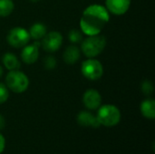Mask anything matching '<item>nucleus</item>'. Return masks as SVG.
<instances>
[{"label": "nucleus", "mask_w": 155, "mask_h": 154, "mask_svg": "<svg viewBox=\"0 0 155 154\" xmlns=\"http://www.w3.org/2000/svg\"><path fill=\"white\" fill-rule=\"evenodd\" d=\"M131 0H105V7L114 15H123L130 8Z\"/></svg>", "instance_id": "9"}, {"label": "nucleus", "mask_w": 155, "mask_h": 154, "mask_svg": "<svg viewBox=\"0 0 155 154\" xmlns=\"http://www.w3.org/2000/svg\"><path fill=\"white\" fill-rule=\"evenodd\" d=\"M42 39L41 46L47 53H54L58 51L63 43V35L57 31L46 33Z\"/></svg>", "instance_id": "7"}, {"label": "nucleus", "mask_w": 155, "mask_h": 154, "mask_svg": "<svg viewBox=\"0 0 155 154\" xmlns=\"http://www.w3.org/2000/svg\"><path fill=\"white\" fill-rule=\"evenodd\" d=\"M9 97V90L6 85L3 83H0V104L5 103Z\"/></svg>", "instance_id": "18"}, {"label": "nucleus", "mask_w": 155, "mask_h": 154, "mask_svg": "<svg viewBox=\"0 0 155 154\" xmlns=\"http://www.w3.org/2000/svg\"><path fill=\"white\" fill-rule=\"evenodd\" d=\"M106 46V39L104 35H88L82 41L81 49L87 58H94L99 55Z\"/></svg>", "instance_id": "2"}, {"label": "nucleus", "mask_w": 155, "mask_h": 154, "mask_svg": "<svg viewBox=\"0 0 155 154\" xmlns=\"http://www.w3.org/2000/svg\"><path fill=\"white\" fill-rule=\"evenodd\" d=\"M56 60L54 56H47L44 60V65L45 69L47 70H52L56 67Z\"/></svg>", "instance_id": "20"}, {"label": "nucleus", "mask_w": 155, "mask_h": 154, "mask_svg": "<svg viewBox=\"0 0 155 154\" xmlns=\"http://www.w3.org/2000/svg\"><path fill=\"white\" fill-rule=\"evenodd\" d=\"M110 20V13L102 5H91L87 6L80 19L81 32L85 35L99 34Z\"/></svg>", "instance_id": "1"}, {"label": "nucleus", "mask_w": 155, "mask_h": 154, "mask_svg": "<svg viewBox=\"0 0 155 154\" xmlns=\"http://www.w3.org/2000/svg\"><path fill=\"white\" fill-rule=\"evenodd\" d=\"M5 85L10 91L15 93H22L27 90L29 79L25 73L19 70H13L5 76Z\"/></svg>", "instance_id": "4"}, {"label": "nucleus", "mask_w": 155, "mask_h": 154, "mask_svg": "<svg viewBox=\"0 0 155 154\" xmlns=\"http://www.w3.org/2000/svg\"><path fill=\"white\" fill-rule=\"evenodd\" d=\"M5 127V119L4 117L0 114V129H3Z\"/></svg>", "instance_id": "22"}, {"label": "nucleus", "mask_w": 155, "mask_h": 154, "mask_svg": "<svg viewBox=\"0 0 155 154\" xmlns=\"http://www.w3.org/2000/svg\"><path fill=\"white\" fill-rule=\"evenodd\" d=\"M31 2H34V3H36V2H39V1H41V0H30Z\"/></svg>", "instance_id": "24"}, {"label": "nucleus", "mask_w": 155, "mask_h": 154, "mask_svg": "<svg viewBox=\"0 0 155 154\" xmlns=\"http://www.w3.org/2000/svg\"><path fill=\"white\" fill-rule=\"evenodd\" d=\"M83 103L88 110H97L102 103L100 93L94 89H88L83 95Z\"/></svg>", "instance_id": "10"}, {"label": "nucleus", "mask_w": 155, "mask_h": 154, "mask_svg": "<svg viewBox=\"0 0 155 154\" xmlns=\"http://www.w3.org/2000/svg\"><path fill=\"white\" fill-rule=\"evenodd\" d=\"M5 147V137L0 133V154L4 152Z\"/></svg>", "instance_id": "21"}, {"label": "nucleus", "mask_w": 155, "mask_h": 154, "mask_svg": "<svg viewBox=\"0 0 155 154\" xmlns=\"http://www.w3.org/2000/svg\"><path fill=\"white\" fill-rule=\"evenodd\" d=\"M80 56H81L80 49L75 44H72L66 47V49L64 50L63 54V59L65 64H74L80 59Z\"/></svg>", "instance_id": "12"}, {"label": "nucleus", "mask_w": 155, "mask_h": 154, "mask_svg": "<svg viewBox=\"0 0 155 154\" xmlns=\"http://www.w3.org/2000/svg\"><path fill=\"white\" fill-rule=\"evenodd\" d=\"M28 32L30 34V38L35 41H39L46 34V26L42 23H35L30 27V30Z\"/></svg>", "instance_id": "15"}, {"label": "nucleus", "mask_w": 155, "mask_h": 154, "mask_svg": "<svg viewBox=\"0 0 155 154\" xmlns=\"http://www.w3.org/2000/svg\"><path fill=\"white\" fill-rule=\"evenodd\" d=\"M68 38L71 43L78 44L83 41V33L77 29H72L68 33Z\"/></svg>", "instance_id": "17"}, {"label": "nucleus", "mask_w": 155, "mask_h": 154, "mask_svg": "<svg viewBox=\"0 0 155 154\" xmlns=\"http://www.w3.org/2000/svg\"><path fill=\"white\" fill-rule=\"evenodd\" d=\"M29 32L20 26L12 28L6 36L7 43L14 48H22L25 46L30 41Z\"/></svg>", "instance_id": "6"}, {"label": "nucleus", "mask_w": 155, "mask_h": 154, "mask_svg": "<svg viewBox=\"0 0 155 154\" xmlns=\"http://www.w3.org/2000/svg\"><path fill=\"white\" fill-rule=\"evenodd\" d=\"M96 118L101 125L113 127L120 123L121 112L115 105L104 104L98 108Z\"/></svg>", "instance_id": "3"}, {"label": "nucleus", "mask_w": 155, "mask_h": 154, "mask_svg": "<svg viewBox=\"0 0 155 154\" xmlns=\"http://www.w3.org/2000/svg\"><path fill=\"white\" fill-rule=\"evenodd\" d=\"M3 73H4V69H3V67L0 65V77L3 75Z\"/></svg>", "instance_id": "23"}, {"label": "nucleus", "mask_w": 155, "mask_h": 154, "mask_svg": "<svg viewBox=\"0 0 155 154\" xmlns=\"http://www.w3.org/2000/svg\"><path fill=\"white\" fill-rule=\"evenodd\" d=\"M142 91L145 95H150L153 93V83L149 80H145L144 82H143L142 84Z\"/></svg>", "instance_id": "19"}, {"label": "nucleus", "mask_w": 155, "mask_h": 154, "mask_svg": "<svg viewBox=\"0 0 155 154\" xmlns=\"http://www.w3.org/2000/svg\"><path fill=\"white\" fill-rule=\"evenodd\" d=\"M41 43L39 41H35L32 44H26L23 47L21 52V59L26 64H32L35 63L39 57V47Z\"/></svg>", "instance_id": "8"}, {"label": "nucleus", "mask_w": 155, "mask_h": 154, "mask_svg": "<svg viewBox=\"0 0 155 154\" xmlns=\"http://www.w3.org/2000/svg\"><path fill=\"white\" fill-rule=\"evenodd\" d=\"M77 123L81 126H84V127L99 128L101 126L96 116H94V114H92L90 112H87V111H82L78 113Z\"/></svg>", "instance_id": "11"}, {"label": "nucleus", "mask_w": 155, "mask_h": 154, "mask_svg": "<svg viewBox=\"0 0 155 154\" xmlns=\"http://www.w3.org/2000/svg\"><path fill=\"white\" fill-rule=\"evenodd\" d=\"M2 62H3L4 66L9 71L18 70L21 66L20 61L12 53H5L2 57Z\"/></svg>", "instance_id": "13"}, {"label": "nucleus", "mask_w": 155, "mask_h": 154, "mask_svg": "<svg viewBox=\"0 0 155 154\" xmlns=\"http://www.w3.org/2000/svg\"><path fill=\"white\" fill-rule=\"evenodd\" d=\"M81 72L86 79L90 81H97L104 74V67L98 60L88 58L83 62Z\"/></svg>", "instance_id": "5"}, {"label": "nucleus", "mask_w": 155, "mask_h": 154, "mask_svg": "<svg viewBox=\"0 0 155 154\" xmlns=\"http://www.w3.org/2000/svg\"><path fill=\"white\" fill-rule=\"evenodd\" d=\"M15 8L13 0H0V17L10 15Z\"/></svg>", "instance_id": "16"}, {"label": "nucleus", "mask_w": 155, "mask_h": 154, "mask_svg": "<svg viewBox=\"0 0 155 154\" xmlns=\"http://www.w3.org/2000/svg\"><path fill=\"white\" fill-rule=\"evenodd\" d=\"M141 113L147 118L153 120L155 118V102L153 99H146L141 103Z\"/></svg>", "instance_id": "14"}]
</instances>
